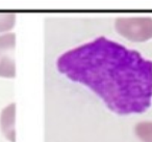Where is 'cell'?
<instances>
[{
	"instance_id": "cell-1",
	"label": "cell",
	"mask_w": 152,
	"mask_h": 142,
	"mask_svg": "<svg viewBox=\"0 0 152 142\" xmlns=\"http://www.w3.org/2000/svg\"><path fill=\"white\" fill-rule=\"evenodd\" d=\"M57 70L88 86L112 111L143 113L152 101V61L139 52L100 36L61 54Z\"/></svg>"
},
{
	"instance_id": "cell-2",
	"label": "cell",
	"mask_w": 152,
	"mask_h": 142,
	"mask_svg": "<svg viewBox=\"0 0 152 142\" xmlns=\"http://www.w3.org/2000/svg\"><path fill=\"white\" fill-rule=\"evenodd\" d=\"M117 32L130 42L143 43L152 38V18L122 17L115 23Z\"/></svg>"
},
{
	"instance_id": "cell-3",
	"label": "cell",
	"mask_w": 152,
	"mask_h": 142,
	"mask_svg": "<svg viewBox=\"0 0 152 142\" xmlns=\"http://www.w3.org/2000/svg\"><path fill=\"white\" fill-rule=\"evenodd\" d=\"M16 36L13 32H7L0 36V77L14 78L16 76L15 50Z\"/></svg>"
},
{
	"instance_id": "cell-4",
	"label": "cell",
	"mask_w": 152,
	"mask_h": 142,
	"mask_svg": "<svg viewBox=\"0 0 152 142\" xmlns=\"http://www.w3.org/2000/svg\"><path fill=\"white\" fill-rule=\"evenodd\" d=\"M15 115H16V105L11 104L7 106L0 115V127L3 135L9 141L16 142V132H15Z\"/></svg>"
},
{
	"instance_id": "cell-5",
	"label": "cell",
	"mask_w": 152,
	"mask_h": 142,
	"mask_svg": "<svg viewBox=\"0 0 152 142\" xmlns=\"http://www.w3.org/2000/svg\"><path fill=\"white\" fill-rule=\"evenodd\" d=\"M134 130L142 142H152V121H141Z\"/></svg>"
},
{
	"instance_id": "cell-6",
	"label": "cell",
	"mask_w": 152,
	"mask_h": 142,
	"mask_svg": "<svg viewBox=\"0 0 152 142\" xmlns=\"http://www.w3.org/2000/svg\"><path fill=\"white\" fill-rule=\"evenodd\" d=\"M15 23L16 15L14 13H0V33L10 31Z\"/></svg>"
}]
</instances>
